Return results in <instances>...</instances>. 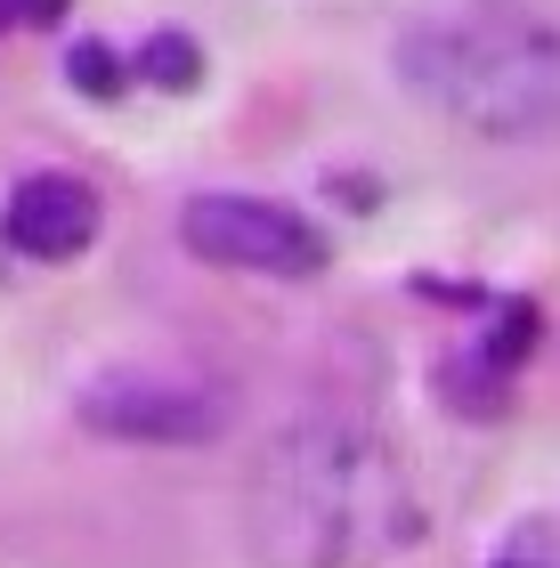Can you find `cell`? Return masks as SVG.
<instances>
[{
	"label": "cell",
	"instance_id": "obj_6",
	"mask_svg": "<svg viewBox=\"0 0 560 568\" xmlns=\"http://www.w3.org/2000/svg\"><path fill=\"white\" fill-rule=\"evenodd\" d=\"M139 82H155V90H195L203 82V58H195V41L187 33H155V41H139Z\"/></svg>",
	"mask_w": 560,
	"mask_h": 568
},
{
	"label": "cell",
	"instance_id": "obj_1",
	"mask_svg": "<svg viewBox=\"0 0 560 568\" xmlns=\"http://www.w3.org/2000/svg\"><path fill=\"white\" fill-rule=\"evenodd\" d=\"M406 455L358 415H293L244 479V545L261 568H374L415 545Z\"/></svg>",
	"mask_w": 560,
	"mask_h": 568
},
{
	"label": "cell",
	"instance_id": "obj_9",
	"mask_svg": "<svg viewBox=\"0 0 560 568\" xmlns=\"http://www.w3.org/2000/svg\"><path fill=\"white\" fill-rule=\"evenodd\" d=\"M496 568H528V560H496Z\"/></svg>",
	"mask_w": 560,
	"mask_h": 568
},
{
	"label": "cell",
	"instance_id": "obj_2",
	"mask_svg": "<svg viewBox=\"0 0 560 568\" xmlns=\"http://www.w3.org/2000/svg\"><path fill=\"white\" fill-rule=\"evenodd\" d=\"M398 73L422 106H439L455 131L528 146L560 131V33L512 9L422 17L398 41Z\"/></svg>",
	"mask_w": 560,
	"mask_h": 568
},
{
	"label": "cell",
	"instance_id": "obj_3",
	"mask_svg": "<svg viewBox=\"0 0 560 568\" xmlns=\"http://www.w3.org/2000/svg\"><path fill=\"white\" fill-rule=\"evenodd\" d=\"M73 415L98 438H122V447H203L227 430V390L171 366H114L82 382Z\"/></svg>",
	"mask_w": 560,
	"mask_h": 568
},
{
	"label": "cell",
	"instance_id": "obj_5",
	"mask_svg": "<svg viewBox=\"0 0 560 568\" xmlns=\"http://www.w3.org/2000/svg\"><path fill=\"white\" fill-rule=\"evenodd\" d=\"M0 236H9L24 261H73L98 236V195L90 179L73 171H33L9 187V212H0Z\"/></svg>",
	"mask_w": 560,
	"mask_h": 568
},
{
	"label": "cell",
	"instance_id": "obj_7",
	"mask_svg": "<svg viewBox=\"0 0 560 568\" xmlns=\"http://www.w3.org/2000/svg\"><path fill=\"white\" fill-rule=\"evenodd\" d=\"M65 73H73V82H82L90 98H114V90H122V58H114L106 41H73V58H65Z\"/></svg>",
	"mask_w": 560,
	"mask_h": 568
},
{
	"label": "cell",
	"instance_id": "obj_4",
	"mask_svg": "<svg viewBox=\"0 0 560 568\" xmlns=\"http://www.w3.org/2000/svg\"><path fill=\"white\" fill-rule=\"evenodd\" d=\"M180 244L212 268H244V276H317L325 268V236L317 220H301L293 203L268 195H195L180 212Z\"/></svg>",
	"mask_w": 560,
	"mask_h": 568
},
{
	"label": "cell",
	"instance_id": "obj_8",
	"mask_svg": "<svg viewBox=\"0 0 560 568\" xmlns=\"http://www.w3.org/2000/svg\"><path fill=\"white\" fill-rule=\"evenodd\" d=\"M65 0H0V17H17V24H49Z\"/></svg>",
	"mask_w": 560,
	"mask_h": 568
}]
</instances>
